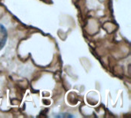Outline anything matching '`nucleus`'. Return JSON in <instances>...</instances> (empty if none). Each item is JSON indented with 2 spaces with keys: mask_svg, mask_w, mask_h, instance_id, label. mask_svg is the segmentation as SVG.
Returning a JSON list of instances; mask_svg holds the SVG:
<instances>
[{
  "mask_svg": "<svg viewBox=\"0 0 131 118\" xmlns=\"http://www.w3.org/2000/svg\"><path fill=\"white\" fill-rule=\"evenodd\" d=\"M8 38V33L6 28L3 25L0 24V50L5 46Z\"/></svg>",
  "mask_w": 131,
  "mask_h": 118,
  "instance_id": "obj_1",
  "label": "nucleus"
},
{
  "mask_svg": "<svg viewBox=\"0 0 131 118\" xmlns=\"http://www.w3.org/2000/svg\"><path fill=\"white\" fill-rule=\"evenodd\" d=\"M57 117H73L70 114H61V115H57Z\"/></svg>",
  "mask_w": 131,
  "mask_h": 118,
  "instance_id": "obj_2",
  "label": "nucleus"
}]
</instances>
